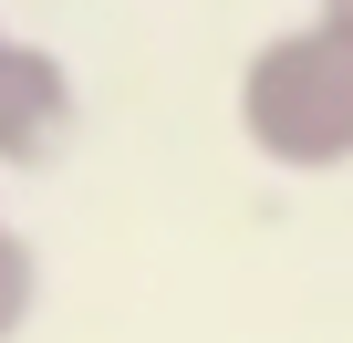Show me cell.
<instances>
[{
	"label": "cell",
	"mask_w": 353,
	"mask_h": 343,
	"mask_svg": "<svg viewBox=\"0 0 353 343\" xmlns=\"http://www.w3.org/2000/svg\"><path fill=\"white\" fill-rule=\"evenodd\" d=\"M83 125V94H73V63L52 42H0V177H32L52 166Z\"/></svg>",
	"instance_id": "obj_2"
},
{
	"label": "cell",
	"mask_w": 353,
	"mask_h": 343,
	"mask_svg": "<svg viewBox=\"0 0 353 343\" xmlns=\"http://www.w3.org/2000/svg\"><path fill=\"white\" fill-rule=\"evenodd\" d=\"M239 135L291 177L353 166V21H291L239 63Z\"/></svg>",
	"instance_id": "obj_1"
},
{
	"label": "cell",
	"mask_w": 353,
	"mask_h": 343,
	"mask_svg": "<svg viewBox=\"0 0 353 343\" xmlns=\"http://www.w3.org/2000/svg\"><path fill=\"white\" fill-rule=\"evenodd\" d=\"M322 21H353V0H322Z\"/></svg>",
	"instance_id": "obj_4"
},
{
	"label": "cell",
	"mask_w": 353,
	"mask_h": 343,
	"mask_svg": "<svg viewBox=\"0 0 353 343\" xmlns=\"http://www.w3.org/2000/svg\"><path fill=\"white\" fill-rule=\"evenodd\" d=\"M0 42H11V21H0Z\"/></svg>",
	"instance_id": "obj_5"
},
{
	"label": "cell",
	"mask_w": 353,
	"mask_h": 343,
	"mask_svg": "<svg viewBox=\"0 0 353 343\" xmlns=\"http://www.w3.org/2000/svg\"><path fill=\"white\" fill-rule=\"evenodd\" d=\"M32 302H42V271H32V239L11 229V208H0V343H21Z\"/></svg>",
	"instance_id": "obj_3"
}]
</instances>
